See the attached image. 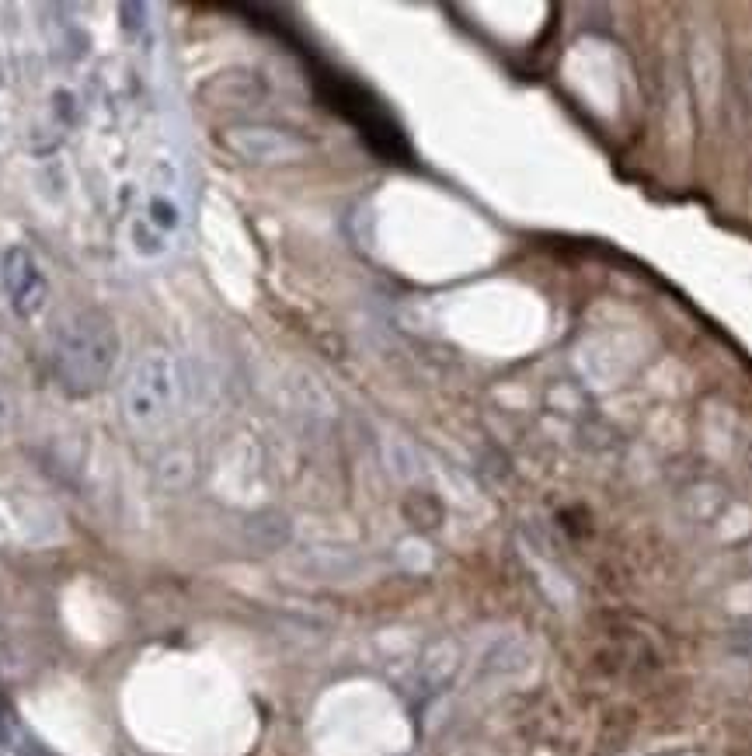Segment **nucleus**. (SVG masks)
<instances>
[{
  "instance_id": "nucleus-1",
  "label": "nucleus",
  "mask_w": 752,
  "mask_h": 756,
  "mask_svg": "<svg viewBox=\"0 0 752 756\" xmlns=\"http://www.w3.org/2000/svg\"><path fill=\"white\" fill-rule=\"evenodd\" d=\"M119 339L105 314H81L56 342V377L70 394H91L115 366Z\"/></svg>"
},
{
  "instance_id": "nucleus-2",
  "label": "nucleus",
  "mask_w": 752,
  "mask_h": 756,
  "mask_svg": "<svg viewBox=\"0 0 752 756\" xmlns=\"http://www.w3.org/2000/svg\"><path fill=\"white\" fill-rule=\"evenodd\" d=\"M178 405V370L167 352H147L123 387V411L136 429H157Z\"/></svg>"
},
{
  "instance_id": "nucleus-3",
  "label": "nucleus",
  "mask_w": 752,
  "mask_h": 756,
  "mask_svg": "<svg viewBox=\"0 0 752 756\" xmlns=\"http://www.w3.org/2000/svg\"><path fill=\"white\" fill-rule=\"evenodd\" d=\"M4 286H7L11 304L21 317H31L46 300V279L35 269V262L25 248H11L4 254Z\"/></svg>"
}]
</instances>
